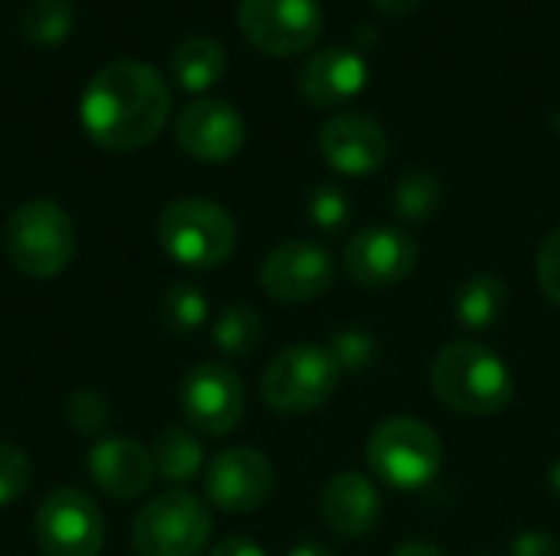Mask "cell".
Wrapping results in <instances>:
<instances>
[{
  "label": "cell",
  "instance_id": "4316f807",
  "mask_svg": "<svg viewBox=\"0 0 560 556\" xmlns=\"http://www.w3.org/2000/svg\"><path fill=\"white\" fill-rule=\"evenodd\" d=\"M348 216H351V200H348V193H345L341 187H335V184H318V187L308 193V220H312L318 229L338 233V229H345Z\"/></svg>",
  "mask_w": 560,
  "mask_h": 556
},
{
  "label": "cell",
  "instance_id": "52a82bcc",
  "mask_svg": "<svg viewBox=\"0 0 560 556\" xmlns=\"http://www.w3.org/2000/svg\"><path fill=\"white\" fill-rule=\"evenodd\" d=\"M210 537V511L190 492H167L135 518L138 556H197Z\"/></svg>",
  "mask_w": 560,
  "mask_h": 556
},
{
  "label": "cell",
  "instance_id": "5bb4252c",
  "mask_svg": "<svg viewBox=\"0 0 560 556\" xmlns=\"http://www.w3.org/2000/svg\"><path fill=\"white\" fill-rule=\"evenodd\" d=\"M174 138L180 151L190 154L194 161L223 164L240 154L246 141V121L223 98H194L180 111L174 125Z\"/></svg>",
  "mask_w": 560,
  "mask_h": 556
},
{
  "label": "cell",
  "instance_id": "9c48e42d",
  "mask_svg": "<svg viewBox=\"0 0 560 556\" xmlns=\"http://www.w3.org/2000/svg\"><path fill=\"white\" fill-rule=\"evenodd\" d=\"M36 544L43 556H98L105 544L98 505L75 488L52 492L36 511Z\"/></svg>",
  "mask_w": 560,
  "mask_h": 556
},
{
  "label": "cell",
  "instance_id": "277c9868",
  "mask_svg": "<svg viewBox=\"0 0 560 556\" xmlns=\"http://www.w3.org/2000/svg\"><path fill=\"white\" fill-rule=\"evenodd\" d=\"M341 377L345 374L328 347L295 344L276 354L266 367L262 403L282 416H308L335 397Z\"/></svg>",
  "mask_w": 560,
  "mask_h": 556
},
{
  "label": "cell",
  "instance_id": "cb8c5ba5",
  "mask_svg": "<svg viewBox=\"0 0 560 556\" xmlns=\"http://www.w3.org/2000/svg\"><path fill=\"white\" fill-rule=\"evenodd\" d=\"M207 315H210V301L203 288L194 282L171 285L161 301V321L171 334H194L197 328H203Z\"/></svg>",
  "mask_w": 560,
  "mask_h": 556
},
{
  "label": "cell",
  "instance_id": "3957f363",
  "mask_svg": "<svg viewBox=\"0 0 560 556\" xmlns=\"http://www.w3.org/2000/svg\"><path fill=\"white\" fill-rule=\"evenodd\" d=\"M158 242L187 269H220L236 249V223L220 203L184 197L161 213Z\"/></svg>",
  "mask_w": 560,
  "mask_h": 556
},
{
  "label": "cell",
  "instance_id": "f546056e",
  "mask_svg": "<svg viewBox=\"0 0 560 556\" xmlns=\"http://www.w3.org/2000/svg\"><path fill=\"white\" fill-rule=\"evenodd\" d=\"M538 282H541V292L560 305V229H555L541 249H538Z\"/></svg>",
  "mask_w": 560,
  "mask_h": 556
},
{
  "label": "cell",
  "instance_id": "6da1fadb",
  "mask_svg": "<svg viewBox=\"0 0 560 556\" xmlns=\"http://www.w3.org/2000/svg\"><path fill=\"white\" fill-rule=\"evenodd\" d=\"M171 115L164 75L138 59L102 66L79 102L85 134L105 151H138L154 141Z\"/></svg>",
  "mask_w": 560,
  "mask_h": 556
},
{
  "label": "cell",
  "instance_id": "2e32d148",
  "mask_svg": "<svg viewBox=\"0 0 560 556\" xmlns=\"http://www.w3.org/2000/svg\"><path fill=\"white\" fill-rule=\"evenodd\" d=\"M368 75H371L368 72V59L358 49H351V46H328V49L315 52L302 66L295 85H299V92H302V98L308 105L335 108V105H345L354 95H361L364 85H368Z\"/></svg>",
  "mask_w": 560,
  "mask_h": 556
},
{
  "label": "cell",
  "instance_id": "8992f818",
  "mask_svg": "<svg viewBox=\"0 0 560 556\" xmlns=\"http://www.w3.org/2000/svg\"><path fill=\"white\" fill-rule=\"evenodd\" d=\"M368 465L384 485L400 492H417L440 475L443 446L427 423L413 416H394L371 433Z\"/></svg>",
  "mask_w": 560,
  "mask_h": 556
},
{
  "label": "cell",
  "instance_id": "836d02e7",
  "mask_svg": "<svg viewBox=\"0 0 560 556\" xmlns=\"http://www.w3.org/2000/svg\"><path fill=\"white\" fill-rule=\"evenodd\" d=\"M420 0H374V7L384 13V16H407Z\"/></svg>",
  "mask_w": 560,
  "mask_h": 556
},
{
  "label": "cell",
  "instance_id": "7c38bea8",
  "mask_svg": "<svg viewBox=\"0 0 560 556\" xmlns=\"http://www.w3.org/2000/svg\"><path fill=\"white\" fill-rule=\"evenodd\" d=\"M272 485L276 472L269 459L246 446L223 449L220 456H213L203 475L207 498L226 514H246L262 508L272 495Z\"/></svg>",
  "mask_w": 560,
  "mask_h": 556
},
{
  "label": "cell",
  "instance_id": "ba28073f",
  "mask_svg": "<svg viewBox=\"0 0 560 556\" xmlns=\"http://www.w3.org/2000/svg\"><path fill=\"white\" fill-rule=\"evenodd\" d=\"M325 26L318 0H240V29L269 56L308 49Z\"/></svg>",
  "mask_w": 560,
  "mask_h": 556
},
{
  "label": "cell",
  "instance_id": "5b68a950",
  "mask_svg": "<svg viewBox=\"0 0 560 556\" xmlns=\"http://www.w3.org/2000/svg\"><path fill=\"white\" fill-rule=\"evenodd\" d=\"M7 256L10 262L33 279L59 275L75 252V226L56 200H30L13 210L7 220Z\"/></svg>",
  "mask_w": 560,
  "mask_h": 556
},
{
  "label": "cell",
  "instance_id": "4dcf8cb0",
  "mask_svg": "<svg viewBox=\"0 0 560 556\" xmlns=\"http://www.w3.org/2000/svg\"><path fill=\"white\" fill-rule=\"evenodd\" d=\"M509 556H560V544L548 531H525L512 541Z\"/></svg>",
  "mask_w": 560,
  "mask_h": 556
},
{
  "label": "cell",
  "instance_id": "f1b7e54d",
  "mask_svg": "<svg viewBox=\"0 0 560 556\" xmlns=\"http://www.w3.org/2000/svg\"><path fill=\"white\" fill-rule=\"evenodd\" d=\"M66 413H69L72 429H79L85 436H95V433L108 429V423H112L108 403L98 393H92V390H75L69 397V403H66Z\"/></svg>",
  "mask_w": 560,
  "mask_h": 556
},
{
  "label": "cell",
  "instance_id": "7a4b0ae2",
  "mask_svg": "<svg viewBox=\"0 0 560 556\" xmlns=\"http://www.w3.org/2000/svg\"><path fill=\"white\" fill-rule=\"evenodd\" d=\"M436 397L463 416H495L512 403L505 360L479 341H450L433 364Z\"/></svg>",
  "mask_w": 560,
  "mask_h": 556
},
{
  "label": "cell",
  "instance_id": "d6986e66",
  "mask_svg": "<svg viewBox=\"0 0 560 556\" xmlns=\"http://www.w3.org/2000/svg\"><path fill=\"white\" fill-rule=\"evenodd\" d=\"M171 72L180 88L207 92L226 72V49L213 36H190L171 52Z\"/></svg>",
  "mask_w": 560,
  "mask_h": 556
},
{
  "label": "cell",
  "instance_id": "d6a6232c",
  "mask_svg": "<svg viewBox=\"0 0 560 556\" xmlns=\"http://www.w3.org/2000/svg\"><path fill=\"white\" fill-rule=\"evenodd\" d=\"M394 556H446L436 544H430V541H407V544H400Z\"/></svg>",
  "mask_w": 560,
  "mask_h": 556
},
{
  "label": "cell",
  "instance_id": "ffe728a7",
  "mask_svg": "<svg viewBox=\"0 0 560 556\" xmlns=\"http://www.w3.org/2000/svg\"><path fill=\"white\" fill-rule=\"evenodd\" d=\"M505 308H509V285L492 272L472 275L453 298V311L469 331L495 328Z\"/></svg>",
  "mask_w": 560,
  "mask_h": 556
},
{
  "label": "cell",
  "instance_id": "d4e9b609",
  "mask_svg": "<svg viewBox=\"0 0 560 556\" xmlns=\"http://www.w3.org/2000/svg\"><path fill=\"white\" fill-rule=\"evenodd\" d=\"M262 338V321L249 305H230L213 321V344L230 357H246Z\"/></svg>",
  "mask_w": 560,
  "mask_h": 556
},
{
  "label": "cell",
  "instance_id": "e0dca14e",
  "mask_svg": "<svg viewBox=\"0 0 560 556\" xmlns=\"http://www.w3.org/2000/svg\"><path fill=\"white\" fill-rule=\"evenodd\" d=\"M89 475L108 498L131 501L144 495L154 478L151 452L135 439H102L89 452Z\"/></svg>",
  "mask_w": 560,
  "mask_h": 556
},
{
  "label": "cell",
  "instance_id": "9a60e30c",
  "mask_svg": "<svg viewBox=\"0 0 560 556\" xmlns=\"http://www.w3.org/2000/svg\"><path fill=\"white\" fill-rule=\"evenodd\" d=\"M322 157L348 177H368L387 161V134L377 118L361 111H345L325 121L318 131Z\"/></svg>",
  "mask_w": 560,
  "mask_h": 556
},
{
  "label": "cell",
  "instance_id": "d590c367",
  "mask_svg": "<svg viewBox=\"0 0 560 556\" xmlns=\"http://www.w3.org/2000/svg\"><path fill=\"white\" fill-rule=\"evenodd\" d=\"M548 488H551L555 498H560V462H555L551 472H548Z\"/></svg>",
  "mask_w": 560,
  "mask_h": 556
},
{
  "label": "cell",
  "instance_id": "30bf717a",
  "mask_svg": "<svg viewBox=\"0 0 560 556\" xmlns=\"http://www.w3.org/2000/svg\"><path fill=\"white\" fill-rule=\"evenodd\" d=\"M180 416L184 423L210 439L230 436L246 410V393L240 377L223 364H200L180 383Z\"/></svg>",
  "mask_w": 560,
  "mask_h": 556
},
{
  "label": "cell",
  "instance_id": "603a6c76",
  "mask_svg": "<svg viewBox=\"0 0 560 556\" xmlns=\"http://www.w3.org/2000/svg\"><path fill=\"white\" fill-rule=\"evenodd\" d=\"M443 184L433 170H410L394 187V213L404 223H427L440 213Z\"/></svg>",
  "mask_w": 560,
  "mask_h": 556
},
{
  "label": "cell",
  "instance_id": "8fae6325",
  "mask_svg": "<svg viewBox=\"0 0 560 556\" xmlns=\"http://www.w3.org/2000/svg\"><path fill=\"white\" fill-rule=\"evenodd\" d=\"M269 298L285 305H302L322 298L335 282V262L325 246L308 239H289L276 246L259 272Z\"/></svg>",
  "mask_w": 560,
  "mask_h": 556
},
{
  "label": "cell",
  "instance_id": "4fadbf2b",
  "mask_svg": "<svg viewBox=\"0 0 560 556\" xmlns=\"http://www.w3.org/2000/svg\"><path fill=\"white\" fill-rule=\"evenodd\" d=\"M420 249L410 233L394 226H371L351 236L345 249L348 275L364 288H390L417 272Z\"/></svg>",
  "mask_w": 560,
  "mask_h": 556
},
{
  "label": "cell",
  "instance_id": "484cf974",
  "mask_svg": "<svg viewBox=\"0 0 560 556\" xmlns=\"http://www.w3.org/2000/svg\"><path fill=\"white\" fill-rule=\"evenodd\" d=\"M341 367V374H368L381 360V341L364 328H345L331 338L328 347Z\"/></svg>",
  "mask_w": 560,
  "mask_h": 556
},
{
  "label": "cell",
  "instance_id": "1f68e13d",
  "mask_svg": "<svg viewBox=\"0 0 560 556\" xmlns=\"http://www.w3.org/2000/svg\"><path fill=\"white\" fill-rule=\"evenodd\" d=\"M210 556H266V551L253 544L249 537H226L210 551Z\"/></svg>",
  "mask_w": 560,
  "mask_h": 556
},
{
  "label": "cell",
  "instance_id": "e575fe53",
  "mask_svg": "<svg viewBox=\"0 0 560 556\" xmlns=\"http://www.w3.org/2000/svg\"><path fill=\"white\" fill-rule=\"evenodd\" d=\"M289 556H335L331 547H325V544H299V547H292Z\"/></svg>",
  "mask_w": 560,
  "mask_h": 556
},
{
  "label": "cell",
  "instance_id": "83f0119b",
  "mask_svg": "<svg viewBox=\"0 0 560 556\" xmlns=\"http://www.w3.org/2000/svg\"><path fill=\"white\" fill-rule=\"evenodd\" d=\"M30 456L10 442H0V508L13 505L26 488H30Z\"/></svg>",
  "mask_w": 560,
  "mask_h": 556
},
{
  "label": "cell",
  "instance_id": "7402d4cb",
  "mask_svg": "<svg viewBox=\"0 0 560 556\" xmlns=\"http://www.w3.org/2000/svg\"><path fill=\"white\" fill-rule=\"evenodd\" d=\"M72 26H75V7L69 0H33L20 16V29L26 43L39 49L62 46Z\"/></svg>",
  "mask_w": 560,
  "mask_h": 556
},
{
  "label": "cell",
  "instance_id": "44dd1931",
  "mask_svg": "<svg viewBox=\"0 0 560 556\" xmlns=\"http://www.w3.org/2000/svg\"><path fill=\"white\" fill-rule=\"evenodd\" d=\"M151 465H154L158 478H164L171 485H187L203 472V449L190 433L171 426V429L158 433V439L151 446Z\"/></svg>",
  "mask_w": 560,
  "mask_h": 556
},
{
  "label": "cell",
  "instance_id": "ac0fdd59",
  "mask_svg": "<svg viewBox=\"0 0 560 556\" xmlns=\"http://www.w3.org/2000/svg\"><path fill=\"white\" fill-rule=\"evenodd\" d=\"M322 514L338 537H368L381 521V495L361 472H338L322 492Z\"/></svg>",
  "mask_w": 560,
  "mask_h": 556
}]
</instances>
